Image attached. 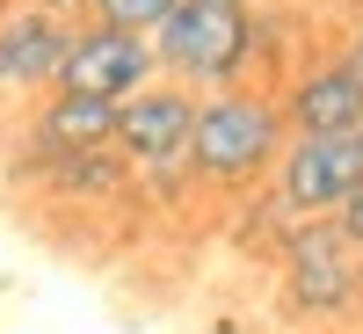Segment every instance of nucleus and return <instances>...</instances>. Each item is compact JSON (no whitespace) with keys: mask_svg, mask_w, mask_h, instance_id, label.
I'll return each instance as SVG.
<instances>
[{"mask_svg":"<svg viewBox=\"0 0 363 334\" xmlns=\"http://www.w3.org/2000/svg\"><path fill=\"white\" fill-rule=\"evenodd\" d=\"M284 109L255 95V87H218L211 102H196V131H189V174L211 189H247L284 160Z\"/></svg>","mask_w":363,"mask_h":334,"instance_id":"f257e3e1","label":"nucleus"},{"mask_svg":"<svg viewBox=\"0 0 363 334\" xmlns=\"http://www.w3.org/2000/svg\"><path fill=\"white\" fill-rule=\"evenodd\" d=\"M262 37L269 29L247 8H233V0H182L153 29V58L182 87H240V73L262 51Z\"/></svg>","mask_w":363,"mask_h":334,"instance_id":"f03ea898","label":"nucleus"},{"mask_svg":"<svg viewBox=\"0 0 363 334\" xmlns=\"http://www.w3.org/2000/svg\"><path fill=\"white\" fill-rule=\"evenodd\" d=\"M363 189V131L349 138H291L277 160V196L291 218H335V211Z\"/></svg>","mask_w":363,"mask_h":334,"instance_id":"7ed1b4c3","label":"nucleus"},{"mask_svg":"<svg viewBox=\"0 0 363 334\" xmlns=\"http://www.w3.org/2000/svg\"><path fill=\"white\" fill-rule=\"evenodd\" d=\"M284 284H291V306L298 313H342L349 298L363 291L342 218H298L284 233Z\"/></svg>","mask_w":363,"mask_h":334,"instance_id":"20e7f679","label":"nucleus"},{"mask_svg":"<svg viewBox=\"0 0 363 334\" xmlns=\"http://www.w3.org/2000/svg\"><path fill=\"white\" fill-rule=\"evenodd\" d=\"M189 131H196V95L189 87H138V95H124V109H116V153H124L131 167H189Z\"/></svg>","mask_w":363,"mask_h":334,"instance_id":"39448f33","label":"nucleus"},{"mask_svg":"<svg viewBox=\"0 0 363 334\" xmlns=\"http://www.w3.org/2000/svg\"><path fill=\"white\" fill-rule=\"evenodd\" d=\"M153 37H131V29H109V22H87L73 29V51L66 66H58V87L66 95H109L124 102L138 87H153Z\"/></svg>","mask_w":363,"mask_h":334,"instance_id":"423d86ee","label":"nucleus"},{"mask_svg":"<svg viewBox=\"0 0 363 334\" xmlns=\"http://www.w3.org/2000/svg\"><path fill=\"white\" fill-rule=\"evenodd\" d=\"M73 51V29L66 15H44V8H22L0 15V95H29V87H58V66Z\"/></svg>","mask_w":363,"mask_h":334,"instance_id":"0eeeda50","label":"nucleus"},{"mask_svg":"<svg viewBox=\"0 0 363 334\" xmlns=\"http://www.w3.org/2000/svg\"><path fill=\"white\" fill-rule=\"evenodd\" d=\"M277 109H284L291 138H349V131H363V80L342 58H327V66L291 80V95Z\"/></svg>","mask_w":363,"mask_h":334,"instance_id":"6e6552de","label":"nucleus"},{"mask_svg":"<svg viewBox=\"0 0 363 334\" xmlns=\"http://www.w3.org/2000/svg\"><path fill=\"white\" fill-rule=\"evenodd\" d=\"M116 109L109 95H58L37 109V124H29V145H37L44 160H66V153H102V145H116Z\"/></svg>","mask_w":363,"mask_h":334,"instance_id":"1a4fd4ad","label":"nucleus"},{"mask_svg":"<svg viewBox=\"0 0 363 334\" xmlns=\"http://www.w3.org/2000/svg\"><path fill=\"white\" fill-rule=\"evenodd\" d=\"M44 182L66 196H109L116 182H124V153H66V160H44Z\"/></svg>","mask_w":363,"mask_h":334,"instance_id":"9d476101","label":"nucleus"},{"mask_svg":"<svg viewBox=\"0 0 363 334\" xmlns=\"http://www.w3.org/2000/svg\"><path fill=\"white\" fill-rule=\"evenodd\" d=\"M182 8V0H95V22L109 29H131V37H153V29Z\"/></svg>","mask_w":363,"mask_h":334,"instance_id":"9b49d317","label":"nucleus"},{"mask_svg":"<svg viewBox=\"0 0 363 334\" xmlns=\"http://www.w3.org/2000/svg\"><path fill=\"white\" fill-rule=\"evenodd\" d=\"M335 218H342V233H349V247H363V189H356V196L335 211Z\"/></svg>","mask_w":363,"mask_h":334,"instance_id":"f8f14e48","label":"nucleus"},{"mask_svg":"<svg viewBox=\"0 0 363 334\" xmlns=\"http://www.w3.org/2000/svg\"><path fill=\"white\" fill-rule=\"evenodd\" d=\"M29 8H44V15H95V0H29Z\"/></svg>","mask_w":363,"mask_h":334,"instance_id":"ddd939ff","label":"nucleus"},{"mask_svg":"<svg viewBox=\"0 0 363 334\" xmlns=\"http://www.w3.org/2000/svg\"><path fill=\"white\" fill-rule=\"evenodd\" d=\"M342 66H349V73L363 80V22H356V37H349V51H342Z\"/></svg>","mask_w":363,"mask_h":334,"instance_id":"4468645a","label":"nucleus"},{"mask_svg":"<svg viewBox=\"0 0 363 334\" xmlns=\"http://www.w3.org/2000/svg\"><path fill=\"white\" fill-rule=\"evenodd\" d=\"M356 284H363V247H356Z\"/></svg>","mask_w":363,"mask_h":334,"instance_id":"2eb2a0df","label":"nucleus"},{"mask_svg":"<svg viewBox=\"0 0 363 334\" xmlns=\"http://www.w3.org/2000/svg\"><path fill=\"white\" fill-rule=\"evenodd\" d=\"M233 8H247V0H233Z\"/></svg>","mask_w":363,"mask_h":334,"instance_id":"dca6fc26","label":"nucleus"}]
</instances>
